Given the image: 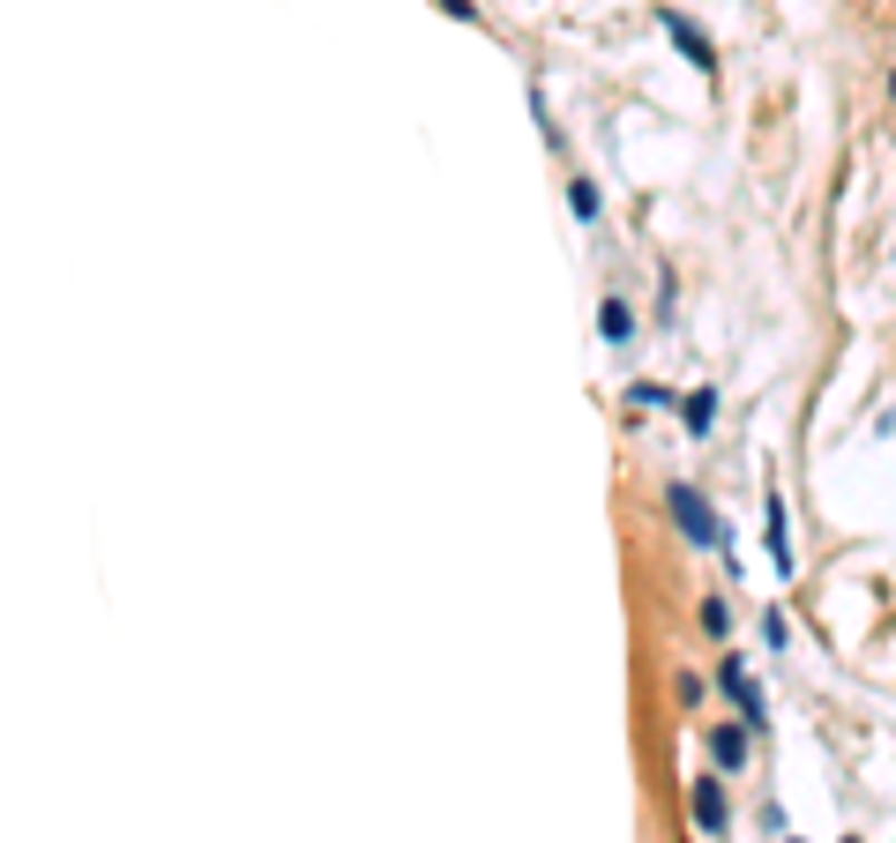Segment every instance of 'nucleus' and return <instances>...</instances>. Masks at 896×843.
<instances>
[{"instance_id": "10", "label": "nucleus", "mask_w": 896, "mask_h": 843, "mask_svg": "<svg viewBox=\"0 0 896 843\" xmlns=\"http://www.w3.org/2000/svg\"><path fill=\"white\" fill-rule=\"evenodd\" d=\"M568 202H575V217H583V224L597 217V187H591V179H575V187H568Z\"/></svg>"}, {"instance_id": "9", "label": "nucleus", "mask_w": 896, "mask_h": 843, "mask_svg": "<svg viewBox=\"0 0 896 843\" xmlns=\"http://www.w3.org/2000/svg\"><path fill=\"white\" fill-rule=\"evenodd\" d=\"M702 627L724 635V627H732V605H724V597H702Z\"/></svg>"}, {"instance_id": "2", "label": "nucleus", "mask_w": 896, "mask_h": 843, "mask_svg": "<svg viewBox=\"0 0 896 843\" xmlns=\"http://www.w3.org/2000/svg\"><path fill=\"white\" fill-rule=\"evenodd\" d=\"M718 687L740 702V724H747V732H762V717H770V709H762V687L747 679V657H724V665H718Z\"/></svg>"}, {"instance_id": "7", "label": "nucleus", "mask_w": 896, "mask_h": 843, "mask_svg": "<svg viewBox=\"0 0 896 843\" xmlns=\"http://www.w3.org/2000/svg\"><path fill=\"white\" fill-rule=\"evenodd\" d=\"M710 419H718V389H695V396H680V425H688V433H710Z\"/></svg>"}, {"instance_id": "1", "label": "nucleus", "mask_w": 896, "mask_h": 843, "mask_svg": "<svg viewBox=\"0 0 896 843\" xmlns=\"http://www.w3.org/2000/svg\"><path fill=\"white\" fill-rule=\"evenodd\" d=\"M665 508H672V522L688 530V546H710V552H724V522H718V508L702 500V486H665Z\"/></svg>"}, {"instance_id": "8", "label": "nucleus", "mask_w": 896, "mask_h": 843, "mask_svg": "<svg viewBox=\"0 0 896 843\" xmlns=\"http://www.w3.org/2000/svg\"><path fill=\"white\" fill-rule=\"evenodd\" d=\"M597 336H605V344H627V336H635V314H627V298H605V306H597Z\"/></svg>"}, {"instance_id": "5", "label": "nucleus", "mask_w": 896, "mask_h": 843, "mask_svg": "<svg viewBox=\"0 0 896 843\" xmlns=\"http://www.w3.org/2000/svg\"><path fill=\"white\" fill-rule=\"evenodd\" d=\"M695 829L702 836H724V821H732V806H724V776H695Z\"/></svg>"}, {"instance_id": "11", "label": "nucleus", "mask_w": 896, "mask_h": 843, "mask_svg": "<svg viewBox=\"0 0 896 843\" xmlns=\"http://www.w3.org/2000/svg\"><path fill=\"white\" fill-rule=\"evenodd\" d=\"M889 98H896V75H889Z\"/></svg>"}, {"instance_id": "4", "label": "nucleus", "mask_w": 896, "mask_h": 843, "mask_svg": "<svg viewBox=\"0 0 896 843\" xmlns=\"http://www.w3.org/2000/svg\"><path fill=\"white\" fill-rule=\"evenodd\" d=\"M762 546H770V568L777 575H792L799 568V552H792V530H785V500H762Z\"/></svg>"}, {"instance_id": "3", "label": "nucleus", "mask_w": 896, "mask_h": 843, "mask_svg": "<svg viewBox=\"0 0 896 843\" xmlns=\"http://www.w3.org/2000/svg\"><path fill=\"white\" fill-rule=\"evenodd\" d=\"M658 23H665V38H672L680 52H688V60H695L702 75H718V46H710V38H702V30L688 23V16H680V8H658Z\"/></svg>"}, {"instance_id": "13", "label": "nucleus", "mask_w": 896, "mask_h": 843, "mask_svg": "<svg viewBox=\"0 0 896 843\" xmlns=\"http://www.w3.org/2000/svg\"><path fill=\"white\" fill-rule=\"evenodd\" d=\"M845 843H859V836H845Z\"/></svg>"}, {"instance_id": "6", "label": "nucleus", "mask_w": 896, "mask_h": 843, "mask_svg": "<svg viewBox=\"0 0 896 843\" xmlns=\"http://www.w3.org/2000/svg\"><path fill=\"white\" fill-rule=\"evenodd\" d=\"M747 746H754L747 724H718V732H710V762H718V770H747Z\"/></svg>"}, {"instance_id": "12", "label": "nucleus", "mask_w": 896, "mask_h": 843, "mask_svg": "<svg viewBox=\"0 0 896 843\" xmlns=\"http://www.w3.org/2000/svg\"><path fill=\"white\" fill-rule=\"evenodd\" d=\"M785 843H807V836H785Z\"/></svg>"}]
</instances>
